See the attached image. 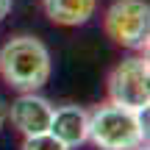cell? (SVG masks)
<instances>
[{"mask_svg": "<svg viewBox=\"0 0 150 150\" xmlns=\"http://www.w3.org/2000/svg\"><path fill=\"white\" fill-rule=\"evenodd\" d=\"M53 61L42 39L20 33L0 47V78L17 92H39L50 78Z\"/></svg>", "mask_w": 150, "mask_h": 150, "instance_id": "cell-1", "label": "cell"}, {"mask_svg": "<svg viewBox=\"0 0 150 150\" xmlns=\"http://www.w3.org/2000/svg\"><path fill=\"white\" fill-rule=\"evenodd\" d=\"M86 139L100 150H139L147 147V108L131 111V108L114 106H97L89 114Z\"/></svg>", "mask_w": 150, "mask_h": 150, "instance_id": "cell-2", "label": "cell"}, {"mask_svg": "<svg viewBox=\"0 0 150 150\" xmlns=\"http://www.w3.org/2000/svg\"><path fill=\"white\" fill-rule=\"evenodd\" d=\"M103 31L117 47L134 50V53L145 50L150 33L147 0H114L103 14Z\"/></svg>", "mask_w": 150, "mask_h": 150, "instance_id": "cell-3", "label": "cell"}, {"mask_svg": "<svg viewBox=\"0 0 150 150\" xmlns=\"http://www.w3.org/2000/svg\"><path fill=\"white\" fill-rule=\"evenodd\" d=\"M150 67L145 56H128L122 59L106 81V92H108V103L114 106L131 108V111H145L150 106Z\"/></svg>", "mask_w": 150, "mask_h": 150, "instance_id": "cell-4", "label": "cell"}, {"mask_svg": "<svg viewBox=\"0 0 150 150\" xmlns=\"http://www.w3.org/2000/svg\"><path fill=\"white\" fill-rule=\"evenodd\" d=\"M53 103L47 97L36 95V92H20L11 103V125L20 131L22 136H36L50 131V117H53Z\"/></svg>", "mask_w": 150, "mask_h": 150, "instance_id": "cell-5", "label": "cell"}, {"mask_svg": "<svg viewBox=\"0 0 150 150\" xmlns=\"http://www.w3.org/2000/svg\"><path fill=\"white\" fill-rule=\"evenodd\" d=\"M86 128H89V111L81 106H61L53 108L50 117V134L67 147H78L86 142Z\"/></svg>", "mask_w": 150, "mask_h": 150, "instance_id": "cell-6", "label": "cell"}, {"mask_svg": "<svg viewBox=\"0 0 150 150\" xmlns=\"http://www.w3.org/2000/svg\"><path fill=\"white\" fill-rule=\"evenodd\" d=\"M42 11L53 25L78 28L95 17L97 0H42Z\"/></svg>", "mask_w": 150, "mask_h": 150, "instance_id": "cell-7", "label": "cell"}, {"mask_svg": "<svg viewBox=\"0 0 150 150\" xmlns=\"http://www.w3.org/2000/svg\"><path fill=\"white\" fill-rule=\"evenodd\" d=\"M20 150H70L64 142H59L53 134H36V136H25Z\"/></svg>", "mask_w": 150, "mask_h": 150, "instance_id": "cell-8", "label": "cell"}, {"mask_svg": "<svg viewBox=\"0 0 150 150\" xmlns=\"http://www.w3.org/2000/svg\"><path fill=\"white\" fill-rule=\"evenodd\" d=\"M11 6H14V0H0V22L11 14Z\"/></svg>", "mask_w": 150, "mask_h": 150, "instance_id": "cell-9", "label": "cell"}, {"mask_svg": "<svg viewBox=\"0 0 150 150\" xmlns=\"http://www.w3.org/2000/svg\"><path fill=\"white\" fill-rule=\"evenodd\" d=\"M3 122H6V108H3V103H0V131H3Z\"/></svg>", "mask_w": 150, "mask_h": 150, "instance_id": "cell-10", "label": "cell"}, {"mask_svg": "<svg viewBox=\"0 0 150 150\" xmlns=\"http://www.w3.org/2000/svg\"><path fill=\"white\" fill-rule=\"evenodd\" d=\"M139 150H147V147H139Z\"/></svg>", "mask_w": 150, "mask_h": 150, "instance_id": "cell-11", "label": "cell"}]
</instances>
